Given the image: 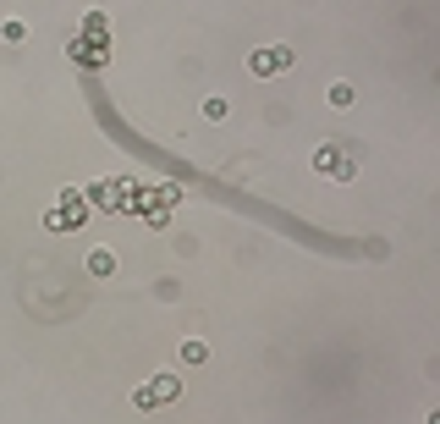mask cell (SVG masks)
<instances>
[{"label":"cell","instance_id":"obj_5","mask_svg":"<svg viewBox=\"0 0 440 424\" xmlns=\"http://www.w3.org/2000/svg\"><path fill=\"white\" fill-rule=\"evenodd\" d=\"M204 359H210L204 341H182V364H204Z\"/></svg>","mask_w":440,"mask_h":424},{"label":"cell","instance_id":"obj_7","mask_svg":"<svg viewBox=\"0 0 440 424\" xmlns=\"http://www.w3.org/2000/svg\"><path fill=\"white\" fill-rule=\"evenodd\" d=\"M204 116H210V122H220V116H226V100H220V94H210V100H204Z\"/></svg>","mask_w":440,"mask_h":424},{"label":"cell","instance_id":"obj_6","mask_svg":"<svg viewBox=\"0 0 440 424\" xmlns=\"http://www.w3.org/2000/svg\"><path fill=\"white\" fill-rule=\"evenodd\" d=\"M331 105H336V110L353 105V83H331Z\"/></svg>","mask_w":440,"mask_h":424},{"label":"cell","instance_id":"obj_1","mask_svg":"<svg viewBox=\"0 0 440 424\" xmlns=\"http://www.w3.org/2000/svg\"><path fill=\"white\" fill-rule=\"evenodd\" d=\"M286 66H292V50H281V44H270V50H253V55H248V72H259V78L286 72Z\"/></svg>","mask_w":440,"mask_h":424},{"label":"cell","instance_id":"obj_2","mask_svg":"<svg viewBox=\"0 0 440 424\" xmlns=\"http://www.w3.org/2000/svg\"><path fill=\"white\" fill-rule=\"evenodd\" d=\"M176 391H182V386H176V375H160V381L138 386V391H132V403H138V408H160L166 397H176Z\"/></svg>","mask_w":440,"mask_h":424},{"label":"cell","instance_id":"obj_3","mask_svg":"<svg viewBox=\"0 0 440 424\" xmlns=\"http://www.w3.org/2000/svg\"><path fill=\"white\" fill-rule=\"evenodd\" d=\"M110 270H116V254L110 248H94L88 254V276H110Z\"/></svg>","mask_w":440,"mask_h":424},{"label":"cell","instance_id":"obj_4","mask_svg":"<svg viewBox=\"0 0 440 424\" xmlns=\"http://www.w3.org/2000/svg\"><path fill=\"white\" fill-rule=\"evenodd\" d=\"M319 171H353V166H347V154H341V149H319Z\"/></svg>","mask_w":440,"mask_h":424}]
</instances>
